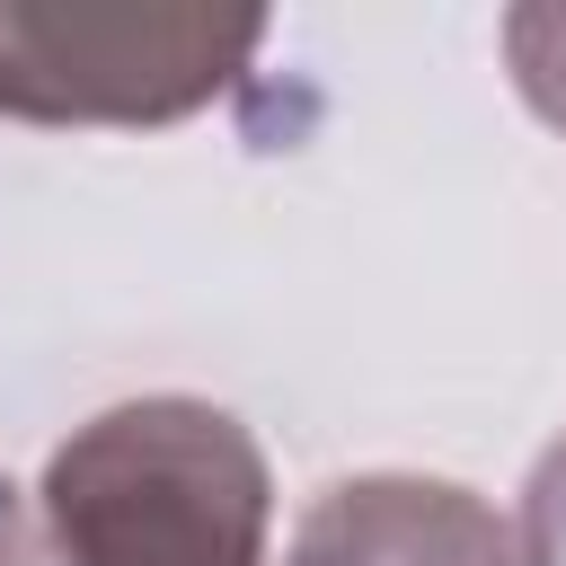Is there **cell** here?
Masks as SVG:
<instances>
[{
    "label": "cell",
    "instance_id": "cell-1",
    "mask_svg": "<svg viewBox=\"0 0 566 566\" xmlns=\"http://www.w3.org/2000/svg\"><path fill=\"white\" fill-rule=\"evenodd\" d=\"M256 451L203 407H124L53 460V531L71 566H248Z\"/></svg>",
    "mask_w": 566,
    "mask_h": 566
},
{
    "label": "cell",
    "instance_id": "cell-2",
    "mask_svg": "<svg viewBox=\"0 0 566 566\" xmlns=\"http://www.w3.org/2000/svg\"><path fill=\"white\" fill-rule=\"evenodd\" d=\"M256 44V18H88L0 9V106L27 115H168Z\"/></svg>",
    "mask_w": 566,
    "mask_h": 566
},
{
    "label": "cell",
    "instance_id": "cell-3",
    "mask_svg": "<svg viewBox=\"0 0 566 566\" xmlns=\"http://www.w3.org/2000/svg\"><path fill=\"white\" fill-rule=\"evenodd\" d=\"M292 566H495V531L451 486H336Z\"/></svg>",
    "mask_w": 566,
    "mask_h": 566
},
{
    "label": "cell",
    "instance_id": "cell-4",
    "mask_svg": "<svg viewBox=\"0 0 566 566\" xmlns=\"http://www.w3.org/2000/svg\"><path fill=\"white\" fill-rule=\"evenodd\" d=\"M0 566H27V539H18V513H9V486H0Z\"/></svg>",
    "mask_w": 566,
    "mask_h": 566
}]
</instances>
